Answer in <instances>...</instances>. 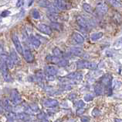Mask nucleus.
Instances as JSON below:
<instances>
[{
	"mask_svg": "<svg viewBox=\"0 0 122 122\" xmlns=\"http://www.w3.org/2000/svg\"><path fill=\"white\" fill-rule=\"evenodd\" d=\"M40 122H49L47 120H46V119H43V120H41V121Z\"/></svg>",
	"mask_w": 122,
	"mask_h": 122,
	"instance_id": "obj_46",
	"label": "nucleus"
},
{
	"mask_svg": "<svg viewBox=\"0 0 122 122\" xmlns=\"http://www.w3.org/2000/svg\"><path fill=\"white\" fill-rule=\"evenodd\" d=\"M38 119H40V120H43L45 119V114H43V113H40L38 114Z\"/></svg>",
	"mask_w": 122,
	"mask_h": 122,
	"instance_id": "obj_42",
	"label": "nucleus"
},
{
	"mask_svg": "<svg viewBox=\"0 0 122 122\" xmlns=\"http://www.w3.org/2000/svg\"><path fill=\"white\" fill-rule=\"evenodd\" d=\"M122 85L121 82L118 81V80H114V81L112 82V88L114 89H118L121 87V86Z\"/></svg>",
	"mask_w": 122,
	"mask_h": 122,
	"instance_id": "obj_32",
	"label": "nucleus"
},
{
	"mask_svg": "<svg viewBox=\"0 0 122 122\" xmlns=\"http://www.w3.org/2000/svg\"><path fill=\"white\" fill-rule=\"evenodd\" d=\"M8 66L6 65L5 62L3 59L1 58V72L3 79H4L6 82H11L12 81V78L10 77L8 72Z\"/></svg>",
	"mask_w": 122,
	"mask_h": 122,
	"instance_id": "obj_2",
	"label": "nucleus"
},
{
	"mask_svg": "<svg viewBox=\"0 0 122 122\" xmlns=\"http://www.w3.org/2000/svg\"><path fill=\"white\" fill-rule=\"evenodd\" d=\"M53 54L56 57L60 58L63 56V52L60 51V48H58V47H55V48L53 50Z\"/></svg>",
	"mask_w": 122,
	"mask_h": 122,
	"instance_id": "obj_28",
	"label": "nucleus"
},
{
	"mask_svg": "<svg viewBox=\"0 0 122 122\" xmlns=\"http://www.w3.org/2000/svg\"><path fill=\"white\" fill-rule=\"evenodd\" d=\"M24 5V0H18L17 2H16V6L19 8V7H21Z\"/></svg>",
	"mask_w": 122,
	"mask_h": 122,
	"instance_id": "obj_38",
	"label": "nucleus"
},
{
	"mask_svg": "<svg viewBox=\"0 0 122 122\" xmlns=\"http://www.w3.org/2000/svg\"><path fill=\"white\" fill-rule=\"evenodd\" d=\"M12 42L14 44L15 49H16V51H18V53H20V54H23V49H22V44H21L20 41L18 38V37L15 34H13L12 36Z\"/></svg>",
	"mask_w": 122,
	"mask_h": 122,
	"instance_id": "obj_6",
	"label": "nucleus"
},
{
	"mask_svg": "<svg viewBox=\"0 0 122 122\" xmlns=\"http://www.w3.org/2000/svg\"><path fill=\"white\" fill-rule=\"evenodd\" d=\"M32 16H33V18L35 19V20H38V19L40 18V12H38L36 9H33V12H32Z\"/></svg>",
	"mask_w": 122,
	"mask_h": 122,
	"instance_id": "obj_33",
	"label": "nucleus"
},
{
	"mask_svg": "<svg viewBox=\"0 0 122 122\" xmlns=\"http://www.w3.org/2000/svg\"><path fill=\"white\" fill-rule=\"evenodd\" d=\"M84 102H83V100H78L77 102H76V104H75V107L77 109H81V108H83L84 107Z\"/></svg>",
	"mask_w": 122,
	"mask_h": 122,
	"instance_id": "obj_31",
	"label": "nucleus"
},
{
	"mask_svg": "<svg viewBox=\"0 0 122 122\" xmlns=\"http://www.w3.org/2000/svg\"><path fill=\"white\" fill-rule=\"evenodd\" d=\"M53 4L59 10H67L71 8L70 4L66 2V0H54Z\"/></svg>",
	"mask_w": 122,
	"mask_h": 122,
	"instance_id": "obj_3",
	"label": "nucleus"
},
{
	"mask_svg": "<svg viewBox=\"0 0 122 122\" xmlns=\"http://www.w3.org/2000/svg\"><path fill=\"white\" fill-rule=\"evenodd\" d=\"M10 56L12 58V59L13 60V62L15 63V65H20V58H19L18 54H16V52L14 51V49H11L10 50Z\"/></svg>",
	"mask_w": 122,
	"mask_h": 122,
	"instance_id": "obj_18",
	"label": "nucleus"
},
{
	"mask_svg": "<svg viewBox=\"0 0 122 122\" xmlns=\"http://www.w3.org/2000/svg\"><path fill=\"white\" fill-rule=\"evenodd\" d=\"M76 96L75 94L72 93V94H70V95L69 96V99H73L74 98H76Z\"/></svg>",
	"mask_w": 122,
	"mask_h": 122,
	"instance_id": "obj_44",
	"label": "nucleus"
},
{
	"mask_svg": "<svg viewBox=\"0 0 122 122\" xmlns=\"http://www.w3.org/2000/svg\"><path fill=\"white\" fill-rule=\"evenodd\" d=\"M30 107H31V109L35 112V113H36V112H38V110H39V107H38V106L36 104H30Z\"/></svg>",
	"mask_w": 122,
	"mask_h": 122,
	"instance_id": "obj_37",
	"label": "nucleus"
},
{
	"mask_svg": "<svg viewBox=\"0 0 122 122\" xmlns=\"http://www.w3.org/2000/svg\"><path fill=\"white\" fill-rule=\"evenodd\" d=\"M83 9L85 12H88V13H92L93 12V8L91 6L88 4V3H83Z\"/></svg>",
	"mask_w": 122,
	"mask_h": 122,
	"instance_id": "obj_27",
	"label": "nucleus"
},
{
	"mask_svg": "<svg viewBox=\"0 0 122 122\" xmlns=\"http://www.w3.org/2000/svg\"><path fill=\"white\" fill-rule=\"evenodd\" d=\"M9 14H10V12H9V11H7V10L3 11L2 13H1V17H6Z\"/></svg>",
	"mask_w": 122,
	"mask_h": 122,
	"instance_id": "obj_39",
	"label": "nucleus"
},
{
	"mask_svg": "<svg viewBox=\"0 0 122 122\" xmlns=\"http://www.w3.org/2000/svg\"><path fill=\"white\" fill-rule=\"evenodd\" d=\"M55 122H61V121H60V120H57V121H56Z\"/></svg>",
	"mask_w": 122,
	"mask_h": 122,
	"instance_id": "obj_47",
	"label": "nucleus"
},
{
	"mask_svg": "<svg viewBox=\"0 0 122 122\" xmlns=\"http://www.w3.org/2000/svg\"><path fill=\"white\" fill-rule=\"evenodd\" d=\"M46 79L49 81H53L55 79V77L53 76H46Z\"/></svg>",
	"mask_w": 122,
	"mask_h": 122,
	"instance_id": "obj_41",
	"label": "nucleus"
},
{
	"mask_svg": "<svg viewBox=\"0 0 122 122\" xmlns=\"http://www.w3.org/2000/svg\"><path fill=\"white\" fill-rule=\"evenodd\" d=\"M1 58L5 61L9 69H12L14 67L15 63H14L13 60L12 59V58L10 56H8V55H6V54H2L1 53Z\"/></svg>",
	"mask_w": 122,
	"mask_h": 122,
	"instance_id": "obj_11",
	"label": "nucleus"
},
{
	"mask_svg": "<svg viewBox=\"0 0 122 122\" xmlns=\"http://www.w3.org/2000/svg\"><path fill=\"white\" fill-rule=\"evenodd\" d=\"M66 79L71 80H76V81H81L83 79V74L81 72H72L68 74L66 76Z\"/></svg>",
	"mask_w": 122,
	"mask_h": 122,
	"instance_id": "obj_13",
	"label": "nucleus"
},
{
	"mask_svg": "<svg viewBox=\"0 0 122 122\" xmlns=\"http://www.w3.org/2000/svg\"><path fill=\"white\" fill-rule=\"evenodd\" d=\"M51 28L53 29V30H60L61 29H62V27H61L60 23H58L57 22H53L52 23H51Z\"/></svg>",
	"mask_w": 122,
	"mask_h": 122,
	"instance_id": "obj_30",
	"label": "nucleus"
},
{
	"mask_svg": "<svg viewBox=\"0 0 122 122\" xmlns=\"http://www.w3.org/2000/svg\"><path fill=\"white\" fill-rule=\"evenodd\" d=\"M70 52L77 57H81L83 55V51L81 47H72V48H70Z\"/></svg>",
	"mask_w": 122,
	"mask_h": 122,
	"instance_id": "obj_17",
	"label": "nucleus"
},
{
	"mask_svg": "<svg viewBox=\"0 0 122 122\" xmlns=\"http://www.w3.org/2000/svg\"><path fill=\"white\" fill-rule=\"evenodd\" d=\"M30 42L31 43L32 45L34 47H36V48H38L41 44V41L39 39H37L36 37L33 36V35L30 36Z\"/></svg>",
	"mask_w": 122,
	"mask_h": 122,
	"instance_id": "obj_19",
	"label": "nucleus"
},
{
	"mask_svg": "<svg viewBox=\"0 0 122 122\" xmlns=\"http://www.w3.org/2000/svg\"><path fill=\"white\" fill-rule=\"evenodd\" d=\"M46 60L49 62H52L54 64H57L59 62V61L60 60V58L59 57H56L55 55H47L46 57Z\"/></svg>",
	"mask_w": 122,
	"mask_h": 122,
	"instance_id": "obj_22",
	"label": "nucleus"
},
{
	"mask_svg": "<svg viewBox=\"0 0 122 122\" xmlns=\"http://www.w3.org/2000/svg\"><path fill=\"white\" fill-rule=\"evenodd\" d=\"M39 4L40 6H43V7H46V8H50L52 6V4L50 1L48 0H41L39 2Z\"/></svg>",
	"mask_w": 122,
	"mask_h": 122,
	"instance_id": "obj_25",
	"label": "nucleus"
},
{
	"mask_svg": "<svg viewBox=\"0 0 122 122\" xmlns=\"http://www.w3.org/2000/svg\"><path fill=\"white\" fill-rule=\"evenodd\" d=\"M72 37L73 39L74 40V41H76V43L77 44H83L84 42V37H83L81 34L76 33V32H74L72 34Z\"/></svg>",
	"mask_w": 122,
	"mask_h": 122,
	"instance_id": "obj_15",
	"label": "nucleus"
},
{
	"mask_svg": "<svg viewBox=\"0 0 122 122\" xmlns=\"http://www.w3.org/2000/svg\"><path fill=\"white\" fill-rule=\"evenodd\" d=\"M44 72L46 76H55L57 74V72H58V69L53 65H47L44 68Z\"/></svg>",
	"mask_w": 122,
	"mask_h": 122,
	"instance_id": "obj_8",
	"label": "nucleus"
},
{
	"mask_svg": "<svg viewBox=\"0 0 122 122\" xmlns=\"http://www.w3.org/2000/svg\"><path fill=\"white\" fill-rule=\"evenodd\" d=\"M47 17L51 21H53V22H57L60 19L58 13H52V12H49V13L47 14Z\"/></svg>",
	"mask_w": 122,
	"mask_h": 122,
	"instance_id": "obj_24",
	"label": "nucleus"
},
{
	"mask_svg": "<svg viewBox=\"0 0 122 122\" xmlns=\"http://www.w3.org/2000/svg\"><path fill=\"white\" fill-rule=\"evenodd\" d=\"M97 65L94 62H90L87 61L82 60L76 62V68L77 69H88L91 70H94L97 69Z\"/></svg>",
	"mask_w": 122,
	"mask_h": 122,
	"instance_id": "obj_1",
	"label": "nucleus"
},
{
	"mask_svg": "<svg viewBox=\"0 0 122 122\" xmlns=\"http://www.w3.org/2000/svg\"><path fill=\"white\" fill-rule=\"evenodd\" d=\"M22 55H23L25 61L28 63H32L34 61V56H33V54H32L30 50L25 49L23 51V54H22Z\"/></svg>",
	"mask_w": 122,
	"mask_h": 122,
	"instance_id": "obj_12",
	"label": "nucleus"
},
{
	"mask_svg": "<svg viewBox=\"0 0 122 122\" xmlns=\"http://www.w3.org/2000/svg\"><path fill=\"white\" fill-rule=\"evenodd\" d=\"M103 35L104 34L102 33V32H97V33H93L91 35V40L92 41H96L99 39H101V38L103 37Z\"/></svg>",
	"mask_w": 122,
	"mask_h": 122,
	"instance_id": "obj_23",
	"label": "nucleus"
},
{
	"mask_svg": "<svg viewBox=\"0 0 122 122\" xmlns=\"http://www.w3.org/2000/svg\"><path fill=\"white\" fill-rule=\"evenodd\" d=\"M93 99H94V96H93L92 94H86L84 96V97H83V99L86 102L92 101Z\"/></svg>",
	"mask_w": 122,
	"mask_h": 122,
	"instance_id": "obj_35",
	"label": "nucleus"
},
{
	"mask_svg": "<svg viewBox=\"0 0 122 122\" xmlns=\"http://www.w3.org/2000/svg\"><path fill=\"white\" fill-rule=\"evenodd\" d=\"M1 106L2 107V108H4L6 111H9V110H11L10 99H9L7 98L4 99L2 100V102H1Z\"/></svg>",
	"mask_w": 122,
	"mask_h": 122,
	"instance_id": "obj_20",
	"label": "nucleus"
},
{
	"mask_svg": "<svg viewBox=\"0 0 122 122\" xmlns=\"http://www.w3.org/2000/svg\"><path fill=\"white\" fill-rule=\"evenodd\" d=\"M94 92L95 94L97 96L102 95L104 93V86H103V84H97L94 86Z\"/></svg>",
	"mask_w": 122,
	"mask_h": 122,
	"instance_id": "obj_21",
	"label": "nucleus"
},
{
	"mask_svg": "<svg viewBox=\"0 0 122 122\" xmlns=\"http://www.w3.org/2000/svg\"><path fill=\"white\" fill-rule=\"evenodd\" d=\"M57 65L59 67H66L68 65V61L64 58H60L59 62L57 63Z\"/></svg>",
	"mask_w": 122,
	"mask_h": 122,
	"instance_id": "obj_29",
	"label": "nucleus"
},
{
	"mask_svg": "<svg viewBox=\"0 0 122 122\" xmlns=\"http://www.w3.org/2000/svg\"><path fill=\"white\" fill-rule=\"evenodd\" d=\"M10 101L13 105H18L20 104L22 99H21V96L20 94L19 93V92L16 90V89H13L12 90L11 93H10Z\"/></svg>",
	"mask_w": 122,
	"mask_h": 122,
	"instance_id": "obj_4",
	"label": "nucleus"
},
{
	"mask_svg": "<svg viewBox=\"0 0 122 122\" xmlns=\"http://www.w3.org/2000/svg\"><path fill=\"white\" fill-rule=\"evenodd\" d=\"M24 110H25V113L28 114H35V112L33 110H32L31 107H30V105L25 106V107H24Z\"/></svg>",
	"mask_w": 122,
	"mask_h": 122,
	"instance_id": "obj_34",
	"label": "nucleus"
},
{
	"mask_svg": "<svg viewBox=\"0 0 122 122\" xmlns=\"http://www.w3.org/2000/svg\"><path fill=\"white\" fill-rule=\"evenodd\" d=\"M92 115L94 117H98V116H100V115H101V111L99 110L98 109L95 108L92 111Z\"/></svg>",
	"mask_w": 122,
	"mask_h": 122,
	"instance_id": "obj_36",
	"label": "nucleus"
},
{
	"mask_svg": "<svg viewBox=\"0 0 122 122\" xmlns=\"http://www.w3.org/2000/svg\"><path fill=\"white\" fill-rule=\"evenodd\" d=\"M81 121L82 122H89L90 121V118L88 117L83 116V117H81Z\"/></svg>",
	"mask_w": 122,
	"mask_h": 122,
	"instance_id": "obj_40",
	"label": "nucleus"
},
{
	"mask_svg": "<svg viewBox=\"0 0 122 122\" xmlns=\"http://www.w3.org/2000/svg\"><path fill=\"white\" fill-rule=\"evenodd\" d=\"M58 104L59 102L56 99H48L44 100L43 102V106L46 108H54L57 107Z\"/></svg>",
	"mask_w": 122,
	"mask_h": 122,
	"instance_id": "obj_9",
	"label": "nucleus"
},
{
	"mask_svg": "<svg viewBox=\"0 0 122 122\" xmlns=\"http://www.w3.org/2000/svg\"><path fill=\"white\" fill-rule=\"evenodd\" d=\"M107 2L109 4H111L112 6H114V7L118 8L121 6V3L119 2V0H107Z\"/></svg>",
	"mask_w": 122,
	"mask_h": 122,
	"instance_id": "obj_26",
	"label": "nucleus"
},
{
	"mask_svg": "<svg viewBox=\"0 0 122 122\" xmlns=\"http://www.w3.org/2000/svg\"><path fill=\"white\" fill-rule=\"evenodd\" d=\"M112 82H113V78L109 74H107L101 78V84H103L111 90L112 89Z\"/></svg>",
	"mask_w": 122,
	"mask_h": 122,
	"instance_id": "obj_5",
	"label": "nucleus"
},
{
	"mask_svg": "<svg viewBox=\"0 0 122 122\" xmlns=\"http://www.w3.org/2000/svg\"><path fill=\"white\" fill-rule=\"evenodd\" d=\"M96 10L99 14H105L107 12L108 7L104 2H100L96 6Z\"/></svg>",
	"mask_w": 122,
	"mask_h": 122,
	"instance_id": "obj_7",
	"label": "nucleus"
},
{
	"mask_svg": "<svg viewBox=\"0 0 122 122\" xmlns=\"http://www.w3.org/2000/svg\"><path fill=\"white\" fill-rule=\"evenodd\" d=\"M83 112H84V109H78L77 110H76V114H77V115H81V114H83Z\"/></svg>",
	"mask_w": 122,
	"mask_h": 122,
	"instance_id": "obj_43",
	"label": "nucleus"
},
{
	"mask_svg": "<svg viewBox=\"0 0 122 122\" xmlns=\"http://www.w3.org/2000/svg\"><path fill=\"white\" fill-rule=\"evenodd\" d=\"M114 122H122V119H118V118H115Z\"/></svg>",
	"mask_w": 122,
	"mask_h": 122,
	"instance_id": "obj_45",
	"label": "nucleus"
},
{
	"mask_svg": "<svg viewBox=\"0 0 122 122\" xmlns=\"http://www.w3.org/2000/svg\"><path fill=\"white\" fill-rule=\"evenodd\" d=\"M15 119L25 121L30 119V116H29V114L25 113H25H16V114H15Z\"/></svg>",
	"mask_w": 122,
	"mask_h": 122,
	"instance_id": "obj_16",
	"label": "nucleus"
},
{
	"mask_svg": "<svg viewBox=\"0 0 122 122\" xmlns=\"http://www.w3.org/2000/svg\"><path fill=\"white\" fill-rule=\"evenodd\" d=\"M76 21L77 24L81 27V28H83V29H87L88 27H89V23L86 20L85 18H83L81 16H78L77 17L76 19Z\"/></svg>",
	"mask_w": 122,
	"mask_h": 122,
	"instance_id": "obj_14",
	"label": "nucleus"
},
{
	"mask_svg": "<svg viewBox=\"0 0 122 122\" xmlns=\"http://www.w3.org/2000/svg\"><path fill=\"white\" fill-rule=\"evenodd\" d=\"M37 27L39 29V30L44 34L51 35V34H52V28H51V27H49V26H47L46 24H43V23L39 24Z\"/></svg>",
	"mask_w": 122,
	"mask_h": 122,
	"instance_id": "obj_10",
	"label": "nucleus"
}]
</instances>
